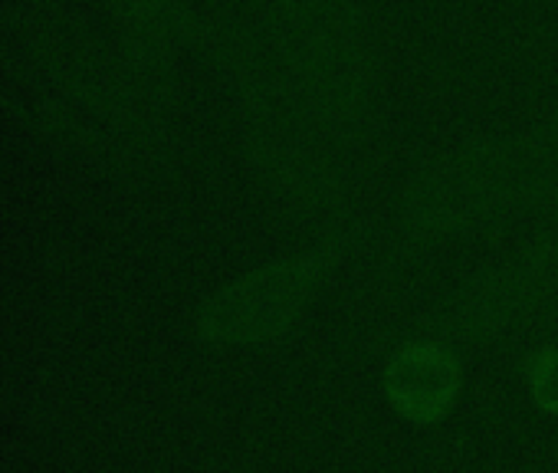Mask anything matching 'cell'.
Here are the masks:
<instances>
[{"label":"cell","instance_id":"1","mask_svg":"<svg viewBox=\"0 0 558 473\" xmlns=\"http://www.w3.org/2000/svg\"><path fill=\"white\" fill-rule=\"evenodd\" d=\"M345 254L349 241H329L217 287L194 310V339L217 352L283 345L300 332Z\"/></svg>","mask_w":558,"mask_h":473},{"label":"cell","instance_id":"2","mask_svg":"<svg viewBox=\"0 0 558 473\" xmlns=\"http://www.w3.org/2000/svg\"><path fill=\"white\" fill-rule=\"evenodd\" d=\"M558 300V233L525 254L486 270L440 300L434 310L404 323L385 345L401 339H437L453 349L496 342Z\"/></svg>","mask_w":558,"mask_h":473},{"label":"cell","instance_id":"3","mask_svg":"<svg viewBox=\"0 0 558 473\" xmlns=\"http://www.w3.org/2000/svg\"><path fill=\"white\" fill-rule=\"evenodd\" d=\"M466 388L460 349L437 339H401L388 345L381 365V395L395 417L411 427L450 421Z\"/></svg>","mask_w":558,"mask_h":473},{"label":"cell","instance_id":"4","mask_svg":"<svg viewBox=\"0 0 558 473\" xmlns=\"http://www.w3.org/2000/svg\"><path fill=\"white\" fill-rule=\"evenodd\" d=\"M522 381L532 408L558 421V342L532 349L522 362Z\"/></svg>","mask_w":558,"mask_h":473}]
</instances>
